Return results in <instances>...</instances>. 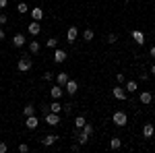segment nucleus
Listing matches in <instances>:
<instances>
[{"instance_id": "obj_1", "label": "nucleus", "mask_w": 155, "mask_h": 153, "mask_svg": "<svg viewBox=\"0 0 155 153\" xmlns=\"http://www.w3.org/2000/svg\"><path fill=\"white\" fill-rule=\"evenodd\" d=\"M33 68V60H31V56L29 54H23L21 58H19V62H17V71L19 72H29Z\"/></svg>"}, {"instance_id": "obj_2", "label": "nucleus", "mask_w": 155, "mask_h": 153, "mask_svg": "<svg viewBox=\"0 0 155 153\" xmlns=\"http://www.w3.org/2000/svg\"><path fill=\"white\" fill-rule=\"evenodd\" d=\"M112 122L116 124V126H126L128 124V116H126V112H122V110H116L114 112V116H112Z\"/></svg>"}, {"instance_id": "obj_3", "label": "nucleus", "mask_w": 155, "mask_h": 153, "mask_svg": "<svg viewBox=\"0 0 155 153\" xmlns=\"http://www.w3.org/2000/svg\"><path fill=\"white\" fill-rule=\"evenodd\" d=\"M44 122H46L48 126H58V124H60V114H54V112H48V114L44 116Z\"/></svg>"}, {"instance_id": "obj_4", "label": "nucleus", "mask_w": 155, "mask_h": 153, "mask_svg": "<svg viewBox=\"0 0 155 153\" xmlns=\"http://www.w3.org/2000/svg\"><path fill=\"white\" fill-rule=\"evenodd\" d=\"M112 95H114L116 99H120V101H124V99L128 97V93H126V89H124V85H116V87L112 89Z\"/></svg>"}, {"instance_id": "obj_5", "label": "nucleus", "mask_w": 155, "mask_h": 153, "mask_svg": "<svg viewBox=\"0 0 155 153\" xmlns=\"http://www.w3.org/2000/svg\"><path fill=\"white\" fill-rule=\"evenodd\" d=\"M27 33L33 35V37L39 35V33H41V25H39V21H31V23L27 25Z\"/></svg>"}, {"instance_id": "obj_6", "label": "nucleus", "mask_w": 155, "mask_h": 153, "mask_svg": "<svg viewBox=\"0 0 155 153\" xmlns=\"http://www.w3.org/2000/svg\"><path fill=\"white\" fill-rule=\"evenodd\" d=\"M77 37H79V27H77V25H71L68 31H66V42H68V44H74Z\"/></svg>"}, {"instance_id": "obj_7", "label": "nucleus", "mask_w": 155, "mask_h": 153, "mask_svg": "<svg viewBox=\"0 0 155 153\" xmlns=\"http://www.w3.org/2000/svg\"><path fill=\"white\" fill-rule=\"evenodd\" d=\"M66 58H68V54H66L64 50H60V48H56V50H54V62H56V64L66 62Z\"/></svg>"}, {"instance_id": "obj_8", "label": "nucleus", "mask_w": 155, "mask_h": 153, "mask_svg": "<svg viewBox=\"0 0 155 153\" xmlns=\"http://www.w3.org/2000/svg\"><path fill=\"white\" fill-rule=\"evenodd\" d=\"M139 101H141L143 106H149V104L153 101V93H151L149 89H147V91H141V93H139Z\"/></svg>"}, {"instance_id": "obj_9", "label": "nucleus", "mask_w": 155, "mask_h": 153, "mask_svg": "<svg viewBox=\"0 0 155 153\" xmlns=\"http://www.w3.org/2000/svg\"><path fill=\"white\" fill-rule=\"evenodd\" d=\"M25 126L29 130H35L37 126H39V120H37L35 114H33V116H25Z\"/></svg>"}, {"instance_id": "obj_10", "label": "nucleus", "mask_w": 155, "mask_h": 153, "mask_svg": "<svg viewBox=\"0 0 155 153\" xmlns=\"http://www.w3.org/2000/svg\"><path fill=\"white\" fill-rule=\"evenodd\" d=\"M130 35H132V39H134V44H137V46H143V44H145V33H143V31H139V29H132Z\"/></svg>"}, {"instance_id": "obj_11", "label": "nucleus", "mask_w": 155, "mask_h": 153, "mask_svg": "<svg viewBox=\"0 0 155 153\" xmlns=\"http://www.w3.org/2000/svg\"><path fill=\"white\" fill-rule=\"evenodd\" d=\"M50 95H52V99H60V97L64 95V87L56 83V85H54V87L50 89Z\"/></svg>"}, {"instance_id": "obj_12", "label": "nucleus", "mask_w": 155, "mask_h": 153, "mask_svg": "<svg viewBox=\"0 0 155 153\" xmlns=\"http://www.w3.org/2000/svg\"><path fill=\"white\" fill-rule=\"evenodd\" d=\"M56 141H58V135L50 132V135H46V137L41 139V145H44V147H52V145H54Z\"/></svg>"}, {"instance_id": "obj_13", "label": "nucleus", "mask_w": 155, "mask_h": 153, "mask_svg": "<svg viewBox=\"0 0 155 153\" xmlns=\"http://www.w3.org/2000/svg\"><path fill=\"white\" fill-rule=\"evenodd\" d=\"M29 12H31V21H41L44 19V8H39V6L29 8Z\"/></svg>"}, {"instance_id": "obj_14", "label": "nucleus", "mask_w": 155, "mask_h": 153, "mask_svg": "<svg viewBox=\"0 0 155 153\" xmlns=\"http://www.w3.org/2000/svg\"><path fill=\"white\" fill-rule=\"evenodd\" d=\"M64 89H66V93H68V95H74L77 91H79V83L72 81V79H68V83L64 85Z\"/></svg>"}, {"instance_id": "obj_15", "label": "nucleus", "mask_w": 155, "mask_h": 153, "mask_svg": "<svg viewBox=\"0 0 155 153\" xmlns=\"http://www.w3.org/2000/svg\"><path fill=\"white\" fill-rule=\"evenodd\" d=\"M25 44H27V39H25L23 33H15V37H12V46L15 48H23Z\"/></svg>"}, {"instance_id": "obj_16", "label": "nucleus", "mask_w": 155, "mask_h": 153, "mask_svg": "<svg viewBox=\"0 0 155 153\" xmlns=\"http://www.w3.org/2000/svg\"><path fill=\"white\" fill-rule=\"evenodd\" d=\"M153 135H155V126L151 124V122H147V124L143 126V137L145 139H151Z\"/></svg>"}, {"instance_id": "obj_17", "label": "nucleus", "mask_w": 155, "mask_h": 153, "mask_svg": "<svg viewBox=\"0 0 155 153\" xmlns=\"http://www.w3.org/2000/svg\"><path fill=\"white\" fill-rule=\"evenodd\" d=\"M124 89H126V93H134L139 89V85H137V81L128 79V81H124Z\"/></svg>"}, {"instance_id": "obj_18", "label": "nucleus", "mask_w": 155, "mask_h": 153, "mask_svg": "<svg viewBox=\"0 0 155 153\" xmlns=\"http://www.w3.org/2000/svg\"><path fill=\"white\" fill-rule=\"evenodd\" d=\"M68 79H71V77H68V72H56V83L62 85V87L68 83Z\"/></svg>"}, {"instance_id": "obj_19", "label": "nucleus", "mask_w": 155, "mask_h": 153, "mask_svg": "<svg viewBox=\"0 0 155 153\" xmlns=\"http://www.w3.org/2000/svg\"><path fill=\"white\" fill-rule=\"evenodd\" d=\"M89 139H91V137H89L87 132L79 130V135H77V143H79V145H87V143H89Z\"/></svg>"}, {"instance_id": "obj_20", "label": "nucleus", "mask_w": 155, "mask_h": 153, "mask_svg": "<svg viewBox=\"0 0 155 153\" xmlns=\"http://www.w3.org/2000/svg\"><path fill=\"white\" fill-rule=\"evenodd\" d=\"M50 112H54V114H62V104H60L58 99H54V101L50 104Z\"/></svg>"}, {"instance_id": "obj_21", "label": "nucleus", "mask_w": 155, "mask_h": 153, "mask_svg": "<svg viewBox=\"0 0 155 153\" xmlns=\"http://www.w3.org/2000/svg\"><path fill=\"white\" fill-rule=\"evenodd\" d=\"M39 50H41L39 42H37V39H31V42H29V52H31V54H37Z\"/></svg>"}, {"instance_id": "obj_22", "label": "nucleus", "mask_w": 155, "mask_h": 153, "mask_svg": "<svg viewBox=\"0 0 155 153\" xmlns=\"http://www.w3.org/2000/svg\"><path fill=\"white\" fill-rule=\"evenodd\" d=\"M46 48H48V50H56V48H58V39H56V37H48V39H46Z\"/></svg>"}, {"instance_id": "obj_23", "label": "nucleus", "mask_w": 155, "mask_h": 153, "mask_svg": "<svg viewBox=\"0 0 155 153\" xmlns=\"http://www.w3.org/2000/svg\"><path fill=\"white\" fill-rule=\"evenodd\" d=\"M35 110H37V108L33 106V104H27V106L23 108V114H25V116H33V114H35Z\"/></svg>"}, {"instance_id": "obj_24", "label": "nucleus", "mask_w": 155, "mask_h": 153, "mask_svg": "<svg viewBox=\"0 0 155 153\" xmlns=\"http://www.w3.org/2000/svg\"><path fill=\"white\" fill-rule=\"evenodd\" d=\"M93 37H95L93 29H85V31H83V42H87V44H89V42H91Z\"/></svg>"}, {"instance_id": "obj_25", "label": "nucleus", "mask_w": 155, "mask_h": 153, "mask_svg": "<svg viewBox=\"0 0 155 153\" xmlns=\"http://www.w3.org/2000/svg\"><path fill=\"white\" fill-rule=\"evenodd\" d=\"M81 130H83V132H87L89 137H93V132H95V128H93V124H91V122H85Z\"/></svg>"}, {"instance_id": "obj_26", "label": "nucleus", "mask_w": 155, "mask_h": 153, "mask_svg": "<svg viewBox=\"0 0 155 153\" xmlns=\"http://www.w3.org/2000/svg\"><path fill=\"white\" fill-rule=\"evenodd\" d=\"M17 11L21 12V15L29 12V4H27V2H19V4H17Z\"/></svg>"}, {"instance_id": "obj_27", "label": "nucleus", "mask_w": 155, "mask_h": 153, "mask_svg": "<svg viewBox=\"0 0 155 153\" xmlns=\"http://www.w3.org/2000/svg\"><path fill=\"white\" fill-rule=\"evenodd\" d=\"M122 147V141H120L118 137H114L112 141H110V149H120Z\"/></svg>"}, {"instance_id": "obj_28", "label": "nucleus", "mask_w": 155, "mask_h": 153, "mask_svg": "<svg viewBox=\"0 0 155 153\" xmlns=\"http://www.w3.org/2000/svg\"><path fill=\"white\" fill-rule=\"evenodd\" d=\"M85 122H87V120H85V116H77V118H74V128H83Z\"/></svg>"}, {"instance_id": "obj_29", "label": "nucleus", "mask_w": 155, "mask_h": 153, "mask_svg": "<svg viewBox=\"0 0 155 153\" xmlns=\"http://www.w3.org/2000/svg\"><path fill=\"white\" fill-rule=\"evenodd\" d=\"M106 42H107V44H110V46H114V44L118 42V35H116V33H110V35L106 37Z\"/></svg>"}, {"instance_id": "obj_30", "label": "nucleus", "mask_w": 155, "mask_h": 153, "mask_svg": "<svg viewBox=\"0 0 155 153\" xmlns=\"http://www.w3.org/2000/svg\"><path fill=\"white\" fill-rule=\"evenodd\" d=\"M62 114L71 116V114H72V104H64V106H62Z\"/></svg>"}, {"instance_id": "obj_31", "label": "nucleus", "mask_w": 155, "mask_h": 153, "mask_svg": "<svg viewBox=\"0 0 155 153\" xmlns=\"http://www.w3.org/2000/svg\"><path fill=\"white\" fill-rule=\"evenodd\" d=\"M124 81H126V77H124L122 72H116V83H118V85H124Z\"/></svg>"}, {"instance_id": "obj_32", "label": "nucleus", "mask_w": 155, "mask_h": 153, "mask_svg": "<svg viewBox=\"0 0 155 153\" xmlns=\"http://www.w3.org/2000/svg\"><path fill=\"white\" fill-rule=\"evenodd\" d=\"M19 151L21 153H29V145H27V143H21V145H19Z\"/></svg>"}, {"instance_id": "obj_33", "label": "nucleus", "mask_w": 155, "mask_h": 153, "mask_svg": "<svg viewBox=\"0 0 155 153\" xmlns=\"http://www.w3.org/2000/svg\"><path fill=\"white\" fill-rule=\"evenodd\" d=\"M41 79H44V81H52V79H54V72H44Z\"/></svg>"}, {"instance_id": "obj_34", "label": "nucleus", "mask_w": 155, "mask_h": 153, "mask_svg": "<svg viewBox=\"0 0 155 153\" xmlns=\"http://www.w3.org/2000/svg\"><path fill=\"white\" fill-rule=\"evenodd\" d=\"M8 151V145H6V143H2L0 141V153H6Z\"/></svg>"}, {"instance_id": "obj_35", "label": "nucleus", "mask_w": 155, "mask_h": 153, "mask_svg": "<svg viewBox=\"0 0 155 153\" xmlns=\"http://www.w3.org/2000/svg\"><path fill=\"white\" fill-rule=\"evenodd\" d=\"M6 21H8V17H6L4 12H0V25H4V23H6Z\"/></svg>"}, {"instance_id": "obj_36", "label": "nucleus", "mask_w": 155, "mask_h": 153, "mask_svg": "<svg viewBox=\"0 0 155 153\" xmlns=\"http://www.w3.org/2000/svg\"><path fill=\"white\" fill-rule=\"evenodd\" d=\"M71 151L79 153V151H81V145H79V143H74V145H72V147H71Z\"/></svg>"}, {"instance_id": "obj_37", "label": "nucleus", "mask_w": 155, "mask_h": 153, "mask_svg": "<svg viewBox=\"0 0 155 153\" xmlns=\"http://www.w3.org/2000/svg\"><path fill=\"white\" fill-rule=\"evenodd\" d=\"M139 79H141V81H149V75H147V72H141Z\"/></svg>"}, {"instance_id": "obj_38", "label": "nucleus", "mask_w": 155, "mask_h": 153, "mask_svg": "<svg viewBox=\"0 0 155 153\" xmlns=\"http://www.w3.org/2000/svg\"><path fill=\"white\" fill-rule=\"evenodd\" d=\"M6 6H8V0H0V11L6 8Z\"/></svg>"}, {"instance_id": "obj_39", "label": "nucleus", "mask_w": 155, "mask_h": 153, "mask_svg": "<svg viewBox=\"0 0 155 153\" xmlns=\"http://www.w3.org/2000/svg\"><path fill=\"white\" fill-rule=\"evenodd\" d=\"M39 108H41V114H44V116L50 112V106H39Z\"/></svg>"}, {"instance_id": "obj_40", "label": "nucleus", "mask_w": 155, "mask_h": 153, "mask_svg": "<svg viewBox=\"0 0 155 153\" xmlns=\"http://www.w3.org/2000/svg\"><path fill=\"white\" fill-rule=\"evenodd\" d=\"M149 56H151V58H155V46H151V50H149Z\"/></svg>"}, {"instance_id": "obj_41", "label": "nucleus", "mask_w": 155, "mask_h": 153, "mask_svg": "<svg viewBox=\"0 0 155 153\" xmlns=\"http://www.w3.org/2000/svg\"><path fill=\"white\" fill-rule=\"evenodd\" d=\"M4 37H6V33H4V29H2V27H0V42H2V39H4Z\"/></svg>"}, {"instance_id": "obj_42", "label": "nucleus", "mask_w": 155, "mask_h": 153, "mask_svg": "<svg viewBox=\"0 0 155 153\" xmlns=\"http://www.w3.org/2000/svg\"><path fill=\"white\" fill-rule=\"evenodd\" d=\"M149 72H151V75H153V77H155V64H153V66H151V68H149Z\"/></svg>"}]
</instances>
